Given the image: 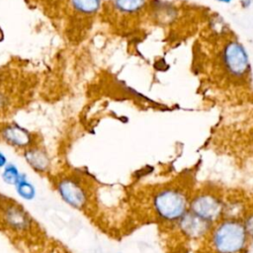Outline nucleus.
Segmentation results:
<instances>
[{
  "instance_id": "1",
  "label": "nucleus",
  "mask_w": 253,
  "mask_h": 253,
  "mask_svg": "<svg viewBox=\"0 0 253 253\" xmlns=\"http://www.w3.org/2000/svg\"><path fill=\"white\" fill-rule=\"evenodd\" d=\"M250 242L242 219L224 216L212 224L206 249L208 253H246Z\"/></svg>"
},
{
  "instance_id": "2",
  "label": "nucleus",
  "mask_w": 253,
  "mask_h": 253,
  "mask_svg": "<svg viewBox=\"0 0 253 253\" xmlns=\"http://www.w3.org/2000/svg\"><path fill=\"white\" fill-rule=\"evenodd\" d=\"M189 194L177 186H164L151 199L155 216L162 222L173 225L189 211Z\"/></svg>"
},
{
  "instance_id": "3",
  "label": "nucleus",
  "mask_w": 253,
  "mask_h": 253,
  "mask_svg": "<svg viewBox=\"0 0 253 253\" xmlns=\"http://www.w3.org/2000/svg\"><path fill=\"white\" fill-rule=\"evenodd\" d=\"M189 211L213 224L224 216L225 202L218 194L211 191H202L190 197Z\"/></svg>"
},
{
  "instance_id": "4",
  "label": "nucleus",
  "mask_w": 253,
  "mask_h": 253,
  "mask_svg": "<svg viewBox=\"0 0 253 253\" xmlns=\"http://www.w3.org/2000/svg\"><path fill=\"white\" fill-rule=\"evenodd\" d=\"M221 64L233 79H242L250 71L249 55L244 45L236 40L227 41L221 49Z\"/></svg>"
},
{
  "instance_id": "5",
  "label": "nucleus",
  "mask_w": 253,
  "mask_h": 253,
  "mask_svg": "<svg viewBox=\"0 0 253 253\" xmlns=\"http://www.w3.org/2000/svg\"><path fill=\"white\" fill-rule=\"evenodd\" d=\"M56 190L62 201L71 208L82 211L88 204V193L82 183L72 176L60 178L56 183Z\"/></svg>"
},
{
  "instance_id": "6",
  "label": "nucleus",
  "mask_w": 253,
  "mask_h": 253,
  "mask_svg": "<svg viewBox=\"0 0 253 253\" xmlns=\"http://www.w3.org/2000/svg\"><path fill=\"white\" fill-rule=\"evenodd\" d=\"M179 233L188 241H205L209 235L211 223L202 219L188 211L175 224Z\"/></svg>"
},
{
  "instance_id": "7",
  "label": "nucleus",
  "mask_w": 253,
  "mask_h": 253,
  "mask_svg": "<svg viewBox=\"0 0 253 253\" xmlns=\"http://www.w3.org/2000/svg\"><path fill=\"white\" fill-rule=\"evenodd\" d=\"M0 136L7 144L15 148L26 150L35 145L33 133L15 123L2 126L0 128Z\"/></svg>"
},
{
  "instance_id": "8",
  "label": "nucleus",
  "mask_w": 253,
  "mask_h": 253,
  "mask_svg": "<svg viewBox=\"0 0 253 253\" xmlns=\"http://www.w3.org/2000/svg\"><path fill=\"white\" fill-rule=\"evenodd\" d=\"M24 157L27 163L37 172L43 173L50 167V158L48 153L41 146L34 145L24 150Z\"/></svg>"
},
{
  "instance_id": "9",
  "label": "nucleus",
  "mask_w": 253,
  "mask_h": 253,
  "mask_svg": "<svg viewBox=\"0 0 253 253\" xmlns=\"http://www.w3.org/2000/svg\"><path fill=\"white\" fill-rule=\"evenodd\" d=\"M3 218L6 224L14 230L23 231L30 225V216L23 209L16 205L8 206L5 209Z\"/></svg>"
},
{
  "instance_id": "10",
  "label": "nucleus",
  "mask_w": 253,
  "mask_h": 253,
  "mask_svg": "<svg viewBox=\"0 0 253 253\" xmlns=\"http://www.w3.org/2000/svg\"><path fill=\"white\" fill-rule=\"evenodd\" d=\"M14 187L17 195L24 201L31 202L36 199L37 189L35 185L28 179L26 173H21V176Z\"/></svg>"
},
{
  "instance_id": "11",
  "label": "nucleus",
  "mask_w": 253,
  "mask_h": 253,
  "mask_svg": "<svg viewBox=\"0 0 253 253\" xmlns=\"http://www.w3.org/2000/svg\"><path fill=\"white\" fill-rule=\"evenodd\" d=\"M21 173L22 172L19 170L16 164L8 162L6 166L2 169L1 178L7 185L15 186L21 176Z\"/></svg>"
},
{
  "instance_id": "12",
  "label": "nucleus",
  "mask_w": 253,
  "mask_h": 253,
  "mask_svg": "<svg viewBox=\"0 0 253 253\" xmlns=\"http://www.w3.org/2000/svg\"><path fill=\"white\" fill-rule=\"evenodd\" d=\"M145 0H115V6L124 13H134L142 9Z\"/></svg>"
},
{
  "instance_id": "13",
  "label": "nucleus",
  "mask_w": 253,
  "mask_h": 253,
  "mask_svg": "<svg viewBox=\"0 0 253 253\" xmlns=\"http://www.w3.org/2000/svg\"><path fill=\"white\" fill-rule=\"evenodd\" d=\"M71 3L75 10L85 14L94 13L100 7V0H71Z\"/></svg>"
},
{
  "instance_id": "14",
  "label": "nucleus",
  "mask_w": 253,
  "mask_h": 253,
  "mask_svg": "<svg viewBox=\"0 0 253 253\" xmlns=\"http://www.w3.org/2000/svg\"><path fill=\"white\" fill-rule=\"evenodd\" d=\"M241 219L245 227V230L252 241L253 240V210L245 212L241 217Z\"/></svg>"
},
{
  "instance_id": "15",
  "label": "nucleus",
  "mask_w": 253,
  "mask_h": 253,
  "mask_svg": "<svg viewBox=\"0 0 253 253\" xmlns=\"http://www.w3.org/2000/svg\"><path fill=\"white\" fill-rule=\"evenodd\" d=\"M7 163H8V159L6 155L2 151H0V169H3Z\"/></svg>"
},
{
  "instance_id": "16",
  "label": "nucleus",
  "mask_w": 253,
  "mask_h": 253,
  "mask_svg": "<svg viewBox=\"0 0 253 253\" xmlns=\"http://www.w3.org/2000/svg\"><path fill=\"white\" fill-rule=\"evenodd\" d=\"M251 3H252L251 0H241L240 1V4L243 8H248L251 5Z\"/></svg>"
},
{
  "instance_id": "17",
  "label": "nucleus",
  "mask_w": 253,
  "mask_h": 253,
  "mask_svg": "<svg viewBox=\"0 0 253 253\" xmlns=\"http://www.w3.org/2000/svg\"><path fill=\"white\" fill-rule=\"evenodd\" d=\"M215 1H217V2H219V3H223V4H228V3H230L232 0H215Z\"/></svg>"
}]
</instances>
